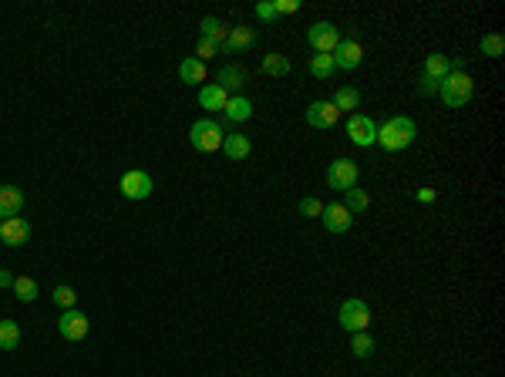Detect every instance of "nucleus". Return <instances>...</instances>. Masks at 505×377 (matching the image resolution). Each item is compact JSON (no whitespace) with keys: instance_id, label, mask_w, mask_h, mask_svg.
I'll return each instance as SVG.
<instances>
[{"instance_id":"obj_1","label":"nucleus","mask_w":505,"mask_h":377,"mask_svg":"<svg viewBox=\"0 0 505 377\" xmlns=\"http://www.w3.org/2000/svg\"><path fill=\"white\" fill-rule=\"evenodd\" d=\"M414 135H418V128L408 114H391L384 125H377V145L384 151H401L414 142Z\"/></svg>"},{"instance_id":"obj_2","label":"nucleus","mask_w":505,"mask_h":377,"mask_svg":"<svg viewBox=\"0 0 505 377\" xmlns=\"http://www.w3.org/2000/svg\"><path fill=\"white\" fill-rule=\"evenodd\" d=\"M472 91H475V84H472V77L465 71H451V75L438 84V94H442V101H445V108H462L472 101Z\"/></svg>"},{"instance_id":"obj_3","label":"nucleus","mask_w":505,"mask_h":377,"mask_svg":"<svg viewBox=\"0 0 505 377\" xmlns=\"http://www.w3.org/2000/svg\"><path fill=\"white\" fill-rule=\"evenodd\" d=\"M223 138H226V132L216 125L213 118H199L189 128V145L195 151H219L223 149Z\"/></svg>"},{"instance_id":"obj_4","label":"nucleus","mask_w":505,"mask_h":377,"mask_svg":"<svg viewBox=\"0 0 505 377\" xmlns=\"http://www.w3.org/2000/svg\"><path fill=\"white\" fill-rule=\"evenodd\" d=\"M337 323H340L347 334H361V330H368V323H370V306L361 300V297H350V300L340 303Z\"/></svg>"},{"instance_id":"obj_5","label":"nucleus","mask_w":505,"mask_h":377,"mask_svg":"<svg viewBox=\"0 0 505 377\" xmlns=\"http://www.w3.org/2000/svg\"><path fill=\"white\" fill-rule=\"evenodd\" d=\"M357 179H361V169H357L350 158H333L331 165H327V186L337 188V192L354 188L357 186Z\"/></svg>"},{"instance_id":"obj_6","label":"nucleus","mask_w":505,"mask_h":377,"mask_svg":"<svg viewBox=\"0 0 505 377\" xmlns=\"http://www.w3.org/2000/svg\"><path fill=\"white\" fill-rule=\"evenodd\" d=\"M307 44H310L317 54H333V47L340 44V31L333 27L331 20H317L310 31H307Z\"/></svg>"},{"instance_id":"obj_7","label":"nucleus","mask_w":505,"mask_h":377,"mask_svg":"<svg viewBox=\"0 0 505 377\" xmlns=\"http://www.w3.org/2000/svg\"><path fill=\"white\" fill-rule=\"evenodd\" d=\"M121 195L125 199H135V202H142V199H149L152 195V175L149 172H142V169H132V172H125L121 175Z\"/></svg>"},{"instance_id":"obj_8","label":"nucleus","mask_w":505,"mask_h":377,"mask_svg":"<svg viewBox=\"0 0 505 377\" xmlns=\"http://www.w3.org/2000/svg\"><path fill=\"white\" fill-rule=\"evenodd\" d=\"M347 135L354 145H361V149H370L374 142H377V125H374V118H368V114L354 112L347 118Z\"/></svg>"},{"instance_id":"obj_9","label":"nucleus","mask_w":505,"mask_h":377,"mask_svg":"<svg viewBox=\"0 0 505 377\" xmlns=\"http://www.w3.org/2000/svg\"><path fill=\"white\" fill-rule=\"evenodd\" d=\"M333 68H344V71H354V68H361V61H364V47H361V40H350L344 38L337 47H333Z\"/></svg>"},{"instance_id":"obj_10","label":"nucleus","mask_w":505,"mask_h":377,"mask_svg":"<svg viewBox=\"0 0 505 377\" xmlns=\"http://www.w3.org/2000/svg\"><path fill=\"white\" fill-rule=\"evenodd\" d=\"M340 121V112L333 108V101H313L310 108H307V125L317 128V132H327Z\"/></svg>"},{"instance_id":"obj_11","label":"nucleus","mask_w":505,"mask_h":377,"mask_svg":"<svg viewBox=\"0 0 505 377\" xmlns=\"http://www.w3.org/2000/svg\"><path fill=\"white\" fill-rule=\"evenodd\" d=\"M31 239V223L27 219H20V216H14V219H0V243L3 246H24Z\"/></svg>"},{"instance_id":"obj_12","label":"nucleus","mask_w":505,"mask_h":377,"mask_svg":"<svg viewBox=\"0 0 505 377\" xmlns=\"http://www.w3.org/2000/svg\"><path fill=\"white\" fill-rule=\"evenodd\" d=\"M88 327H91V323H88V317H84L81 310H64L58 320V330L64 340H84L88 337Z\"/></svg>"},{"instance_id":"obj_13","label":"nucleus","mask_w":505,"mask_h":377,"mask_svg":"<svg viewBox=\"0 0 505 377\" xmlns=\"http://www.w3.org/2000/svg\"><path fill=\"white\" fill-rule=\"evenodd\" d=\"M246 81H250V71L246 68H239V64H223L219 71H216V84L223 88V91L229 94H239L246 88Z\"/></svg>"},{"instance_id":"obj_14","label":"nucleus","mask_w":505,"mask_h":377,"mask_svg":"<svg viewBox=\"0 0 505 377\" xmlns=\"http://www.w3.org/2000/svg\"><path fill=\"white\" fill-rule=\"evenodd\" d=\"M451 71H465V61L458 57H448V54H431L425 61V77H431V81H445Z\"/></svg>"},{"instance_id":"obj_15","label":"nucleus","mask_w":505,"mask_h":377,"mask_svg":"<svg viewBox=\"0 0 505 377\" xmlns=\"http://www.w3.org/2000/svg\"><path fill=\"white\" fill-rule=\"evenodd\" d=\"M320 219H324V229H327V232H347L350 223H354V216L347 212L344 202H331V206H324Z\"/></svg>"},{"instance_id":"obj_16","label":"nucleus","mask_w":505,"mask_h":377,"mask_svg":"<svg viewBox=\"0 0 505 377\" xmlns=\"http://www.w3.org/2000/svg\"><path fill=\"white\" fill-rule=\"evenodd\" d=\"M259 40V34L252 31V27H229V38H226V44H223V51L226 54H243V51H250L252 44Z\"/></svg>"},{"instance_id":"obj_17","label":"nucleus","mask_w":505,"mask_h":377,"mask_svg":"<svg viewBox=\"0 0 505 377\" xmlns=\"http://www.w3.org/2000/svg\"><path fill=\"white\" fill-rule=\"evenodd\" d=\"M24 212V192L17 186H0V216L14 219Z\"/></svg>"},{"instance_id":"obj_18","label":"nucleus","mask_w":505,"mask_h":377,"mask_svg":"<svg viewBox=\"0 0 505 377\" xmlns=\"http://www.w3.org/2000/svg\"><path fill=\"white\" fill-rule=\"evenodd\" d=\"M223 118H226V125H243V121L252 118V105L243 94H233V98L226 101V108H223Z\"/></svg>"},{"instance_id":"obj_19","label":"nucleus","mask_w":505,"mask_h":377,"mask_svg":"<svg viewBox=\"0 0 505 377\" xmlns=\"http://www.w3.org/2000/svg\"><path fill=\"white\" fill-rule=\"evenodd\" d=\"M226 101H229V94L223 91L216 81H209V84H202V88H199V105H202L206 112H213V114L223 112V108H226Z\"/></svg>"},{"instance_id":"obj_20","label":"nucleus","mask_w":505,"mask_h":377,"mask_svg":"<svg viewBox=\"0 0 505 377\" xmlns=\"http://www.w3.org/2000/svg\"><path fill=\"white\" fill-rule=\"evenodd\" d=\"M223 151H226V158H233V162H243L246 155L252 151V145H250V138L243 132H229L226 138H223Z\"/></svg>"},{"instance_id":"obj_21","label":"nucleus","mask_w":505,"mask_h":377,"mask_svg":"<svg viewBox=\"0 0 505 377\" xmlns=\"http://www.w3.org/2000/svg\"><path fill=\"white\" fill-rule=\"evenodd\" d=\"M199 38L213 40L216 47H223L226 38H229V27H226L219 17H202V24H199Z\"/></svg>"},{"instance_id":"obj_22","label":"nucleus","mask_w":505,"mask_h":377,"mask_svg":"<svg viewBox=\"0 0 505 377\" xmlns=\"http://www.w3.org/2000/svg\"><path fill=\"white\" fill-rule=\"evenodd\" d=\"M331 101H333V108H337L340 114H344V112L354 114V108L361 105V91H357V88H350V84H344V88H337V91H333Z\"/></svg>"},{"instance_id":"obj_23","label":"nucleus","mask_w":505,"mask_h":377,"mask_svg":"<svg viewBox=\"0 0 505 377\" xmlns=\"http://www.w3.org/2000/svg\"><path fill=\"white\" fill-rule=\"evenodd\" d=\"M179 77H182L186 84H202V81H206V64H202L199 57H186V61L179 64Z\"/></svg>"},{"instance_id":"obj_24","label":"nucleus","mask_w":505,"mask_h":377,"mask_svg":"<svg viewBox=\"0 0 505 377\" xmlns=\"http://www.w3.org/2000/svg\"><path fill=\"white\" fill-rule=\"evenodd\" d=\"M263 75H270V77H287V75H290V57L280 54V51H270V54L263 57Z\"/></svg>"},{"instance_id":"obj_25","label":"nucleus","mask_w":505,"mask_h":377,"mask_svg":"<svg viewBox=\"0 0 505 377\" xmlns=\"http://www.w3.org/2000/svg\"><path fill=\"white\" fill-rule=\"evenodd\" d=\"M17 343H20L17 320H0V350H14Z\"/></svg>"},{"instance_id":"obj_26","label":"nucleus","mask_w":505,"mask_h":377,"mask_svg":"<svg viewBox=\"0 0 505 377\" xmlns=\"http://www.w3.org/2000/svg\"><path fill=\"white\" fill-rule=\"evenodd\" d=\"M344 206H347V212L350 216H354V212H364V209L370 206V195L368 192H364V188H347V192H344Z\"/></svg>"},{"instance_id":"obj_27","label":"nucleus","mask_w":505,"mask_h":377,"mask_svg":"<svg viewBox=\"0 0 505 377\" xmlns=\"http://www.w3.org/2000/svg\"><path fill=\"white\" fill-rule=\"evenodd\" d=\"M350 354H354V357H370V354H374V337H370L368 330L350 334Z\"/></svg>"},{"instance_id":"obj_28","label":"nucleus","mask_w":505,"mask_h":377,"mask_svg":"<svg viewBox=\"0 0 505 377\" xmlns=\"http://www.w3.org/2000/svg\"><path fill=\"white\" fill-rule=\"evenodd\" d=\"M333 71H337V68H333V57L331 54H313L310 57V75L317 77V81H327Z\"/></svg>"},{"instance_id":"obj_29","label":"nucleus","mask_w":505,"mask_h":377,"mask_svg":"<svg viewBox=\"0 0 505 377\" xmlns=\"http://www.w3.org/2000/svg\"><path fill=\"white\" fill-rule=\"evenodd\" d=\"M14 293H17L20 303L38 300V283L31 280V276H14Z\"/></svg>"},{"instance_id":"obj_30","label":"nucleus","mask_w":505,"mask_h":377,"mask_svg":"<svg viewBox=\"0 0 505 377\" xmlns=\"http://www.w3.org/2000/svg\"><path fill=\"white\" fill-rule=\"evenodd\" d=\"M478 47H482V54L485 57H502L505 54V38L502 34H485Z\"/></svg>"},{"instance_id":"obj_31","label":"nucleus","mask_w":505,"mask_h":377,"mask_svg":"<svg viewBox=\"0 0 505 377\" xmlns=\"http://www.w3.org/2000/svg\"><path fill=\"white\" fill-rule=\"evenodd\" d=\"M75 300H78V293L71 286H58L54 290V303H58L61 310H75Z\"/></svg>"},{"instance_id":"obj_32","label":"nucleus","mask_w":505,"mask_h":377,"mask_svg":"<svg viewBox=\"0 0 505 377\" xmlns=\"http://www.w3.org/2000/svg\"><path fill=\"white\" fill-rule=\"evenodd\" d=\"M320 212H324V202H320V199H313V195L300 199V216H307V219H320Z\"/></svg>"},{"instance_id":"obj_33","label":"nucleus","mask_w":505,"mask_h":377,"mask_svg":"<svg viewBox=\"0 0 505 377\" xmlns=\"http://www.w3.org/2000/svg\"><path fill=\"white\" fill-rule=\"evenodd\" d=\"M252 14H256V20L270 24V20H276V7H273V0H259V3L252 7Z\"/></svg>"},{"instance_id":"obj_34","label":"nucleus","mask_w":505,"mask_h":377,"mask_svg":"<svg viewBox=\"0 0 505 377\" xmlns=\"http://www.w3.org/2000/svg\"><path fill=\"white\" fill-rule=\"evenodd\" d=\"M216 51H219V47H216L213 40L199 38V40H195V54H193V57H199V61H202V64H206V61H209V57H216Z\"/></svg>"},{"instance_id":"obj_35","label":"nucleus","mask_w":505,"mask_h":377,"mask_svg":"<svg viewBox=\"0 0 505 377\" xmlns=\"http://www.w3.org/2000/svg\"><path fill=\"white\" fill-rule=\"evenodd\" d=\"M276 14H296L300 10V0H273Z\"/></svg>"},{"instance_id":"obj_36","label":"nucleus","mask_w":505,"mask_h":377,"mask_svg":"<svg viewBox=\"0 0 505 377\" xmlns=\"http://www.w3.org/2000/svg\"><path fill=\"white\" fill-rule=\"evenodd\" d=\"M438 84H442V81H431V77L421 75V84H418V91H421V94H438Z\"/></svg>"},{"instance_id":"obj_37","label":"nucleus","mask_w":505,"mask_h":377,"mask_svg":"<svg viewBox=\"0 0 505 377\" xmlns=\"http://www.w3.org/2000/svg\"><path fill=\"white\" fill-rule=\"evenodd\" d=\"M418 202H435V188H418Z\"/></svg>"},{"instance_id":"obj_38","label":"nucleus","mask_w":505,"mask_h":377,"mask_svg":"<svg viewBox=\"0 0 505 377\" xmlns=\"http://www.w3.org/2000/svg\"><path fill=\"white\" fill-rule=\"evenodd\" d=\"M3 286H14V276H10L7 269H0V290H3Z\"/></svg>"}]
</instances>
